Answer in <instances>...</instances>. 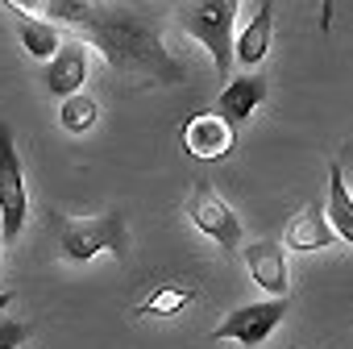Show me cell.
Instances as JSON below:
<instances>
[{
	"instance_id": "cell-1",
	"label": "cell",
	"mask_w": 353,
	"mask_h": 349,
	"mask_svg": "<svg viewBox=\"0 0 353 349\" xmlns=\"http://www.w3.org/2000/svg\"><path fill=\"white\" fill-rule=\"evenodd\" d=\"M79 30L88 34V46H96L104 63L125 79H137V83H179L183 79V67L166 50L158 26L137 9L92 5Z\"/></svg>"
},
{
	"instance_id": "cell-14",
	"label": "cell",
	"mask_w": 353,
	"mask_h": 349,
	"mask_svg": "<svg viewBox=\"0 0 353 349\" xmlns=\"http://www.w3.org/2000/svg\"><path fill=\"white\" fill-rule=\"evenodd\" d=\"M328 225L336 233V241L353 246V196H349V174L345 166L328 170Z\"/></svg>"
},
{
	"instance_id": "cell-8",
	"label": "cell",
	"mask_w": 353,
	"mask_h": 349,
	"mask_svg": "<svg viewBox=\"0 0 353 349\" xmlns=\"http://www.w3.org/2000/svg\"><path fill=\"white\" fill-rule=\"evenodd\" d=\"M237 137H233V125L221 121L216 112H196L192 121H183V150L200 162H216L225 154H233Z\"/></svg>"
},
{
	"instance_id": "cell-15",
	"label": "cell",
	"mask_w": 353,
	"mask_h": 349,
	"mask_svg": "<svg viewBox=\"0 0 353 349\" xmlns=\"http://www.w3.org/2000/svg\"><path fill=\"white\" fill-rule=\"evenodd\" d=\"M96 121H100V100H96V96H88V92H79V96H71V100H63V104H59V125H63L71 137L92 133V129H96Z\"/></svg>"
},
{
	"instance_id": "cell-16",
	"label": "cell",
	"mask_w": 353,
	"mask_h": 349,
	"mask_svg": "<svg viewBox=\"0 0 353 349\" xmlns=\"http://www.w3.org/2000/svg\"><path fill=\"white\" fill-rule=\"evenodd\" d=\"M192 299H196V291H192V287L166 283V287H158L145 303H137V316H174V312H183Z\"/></svg>"
},
{
	"instance_id": "cell-18",
	"label": "cell",
	"mask_w": 353,
	"mask_h": 349,
	"mask_svg": "<svg viewBox=\"0 0 353 349\" xmlns=\"http://www.w3.org/2000/svg\"><path fill=\"white\" fill-rule=\"evenodd\" d=\"M13 303V291H0V316H5V308Z\"/></svg>"
},
{
	"instance_id": "cell-9",
	"label": "cell",
	"mask_w": 353,
	"mask_h": 349,
	"mask_svg": "<svg viewBox=\"0 0 353 349\" xmlns=\"http://www.w3.org/2000/svg\"><path fill=\"white\" fill-rule=\"evenodd\" d=\"M266 100V75L258 71H245V75H233L229 83H221V96H216V117L229 121L233 129L245 125Z\"/></svg>"
},
{
	"instance_id": "cell-13",
	"label": "cell",
	"mask_w": 353,
	"mask_h": 349,
	"mask_svg": "<svg viewBox=\"0 0 353 349\" xmlns=\"http://www.w3.org/2000/svg\"><path fill=\"white\" fill-rule=\"evenodd\" d=\"M270 38H274V5H262V9L245 21V30L237 34L233 59H237L241 67H258V63L270 54Z\"/></svg>"
},
{
	"instance_id": "cell-4",
	"label": "cell",
	"mask_w": 353,
	"mask_h": 349,
	"mask_svg": "<svg viewBox=\"0 0 353 349\" xmlns=\"http://www.w3.org/2000/svg\"><path fill=\"white\" fill-rule=\"evenodd\" d=\"M30 221V188H26V166L17 154V137L9 121H0V229L5 241H17Z\"/></svg>"
},
{
	"instance_id": "cell-17",
	"label": "cell",
	"mask_w": 353,
	"mask_h": 349,
	"mask_svg": "<svg viewBox=\"0 0 353 349\" xmlns=\"http://www.w3.org/2000/svg\"><path fill=\"white\" fill-rule=\"evenodd\" d=\"M30 341V324L13 320V316H0V349H21Z\"/></svg>"
},
{
	"instance_id": "cell-3",
	"label": "cell",
	"mask_w": 353,
	"mask_h": 349,
	"mask_svg": "<svg viewBox=\"0 0 353 349\" xmlns=\"http://www.w3.org/2000/svg\"><path fill=\"white\" fill-rule=\"evenodd\" d=\"M179 21H183V30L212 54V67H216V75L229 83V67H233V46H237V34H233V26H237V5L233 0H208V5H188L183 13H179Z\"/></svg>"
},
{
	"instance_id": "cell-10",
	"label": "cell",
	"mask_w": 353,
	"mask_h": 349,
	"mask_svg": "<svg viewBox=\"0 0 353 349\" xmlns=\"http://www.w3.org/2000/svg\"><path fill=\"white\" fill-rule=\"evenodd\" d=\"M245 270L270 299H287L291 275H287V254L279 241H250L245 246Z\"/></svg>"
},
{
	"instance_id": "cell-20",
	"label": "cell",
	"mask_w": 353,
	"mask_h": 349,
	"mask_svg": "<svg viewBox=\"0 0 353 349\" xmlns=\"http://www.w3.org/2000/svg\"><path fill=\"white\" fill-rule=\"evenodd\" d=\"M349 196H353V179H349Z\"/></svg>"
},
{
	"instance_id": "cell-6",
	"label": "cell",
	"mask_w": 353,
	"mask_h": 349,
	"mask_svg": "<svg viewBox=\"0 0 353 349\" xmlns=\"http://www.w3.org/2000/svg\"><path fill=\"white\" fill-rule=\"evenodd\" d=\"M287 299H258V303H241V308H233L216 328H212V337L216 341H237V345H245V349H258V345H266L270 337H274V328L287 320Z\"/></svg>"
},
{
	"instance_id": "cell-19",
	"label": "cell",
	"mask_w": 353,
	"mask_h": 349,
	"mask_svg": "<svg viewBox=\"0 0 353 349\" xmlns=\"http://www.w3.org/2000/svg\"><path fill=\"white\" fill-rule=\"evenodd\" d=\"M0 258H5V229H0Z\"/></svg>"
},
{
	"instance_id": "cell-2",
	"label": "cell",
	"mask_w": 353,
	"mask_h": 349,
	"mask_svg": "<svg viewBox=\"0 0 353 349\" xmlns=\"http://www.w3.org/2000/svg\"><path fill=\"white\" fill-rule=\"evenodd\" d=\"M129 250V225L121 212L100 217H63L59 221V254L67 262H92L96 254L125 258Z\"/></svg>"
},
{
	"instance_id": "cell-12",
	"label": "cell",
	"mask_w": 353,
	"mask_h": 349,
	"mask_svg": "<svg viewBox=\"0 0 353 349\" xmlns=\"http://www.w3.org/2000/svg\"><path fill=\"white\" fill-rule=\"evenodd\" d=\"M332 241H336V233H332L324 208H303V212L291 217L287 229H283V246L295 250V254H316V250H328Z\"/></svg>"
},
{
	"instance_id": "cell-5",
	"label": "cell",
	"mask_w": 353,
	"mask_h": 349,
	"mask_svg": "<svg viewBox=\"0 0 353 349\" xmlns=\"http://www.w3.org/2000/svg\"><path fill=\"white\" fill-rule=\"evenodd\" d=\"M183 208H188V221L204 237H212L221 250H237L241 246V221H237V212L229 208V200L208 179H196V188H192V196H188Z\"/></svg>"
},
{
	"instance_id": "cell-7",
	"label": "cell",
	"mask_w": 353,
	"mask_h": 349,
	"mask_svg": "<svg viewBox=\"0 0 353 349\" xmlns=\"http://www.w3.org/2000/svg\"><path fill=\"white\" fill-rule=\"evenodd\" d=\"M88 75H92V46H88L83 38H67V42L59 46V54L46 63L42 83H46V92H50L54 100H71V96L83 92Z\"/></svg>"
},
{
	"instance_id": "cell-11",
	"label": "cell",
	"mask_w": 353,
	"mask_h": 349,
	"mask_svg": "<svg viewBox=\"0 0 353 349\" xmlns=\"http://www.w3.org/2000/svg\"><path fill=\"white\" fill-rule=\"evenodd\" d=\"M9 5V13H13V26H17V38H21V46L30 50V59H54L59 54V46H63V38H59V26L54 21H46V17H38L34 9H26L21 0H5Z\"/></svg>"
}]
</instances>
